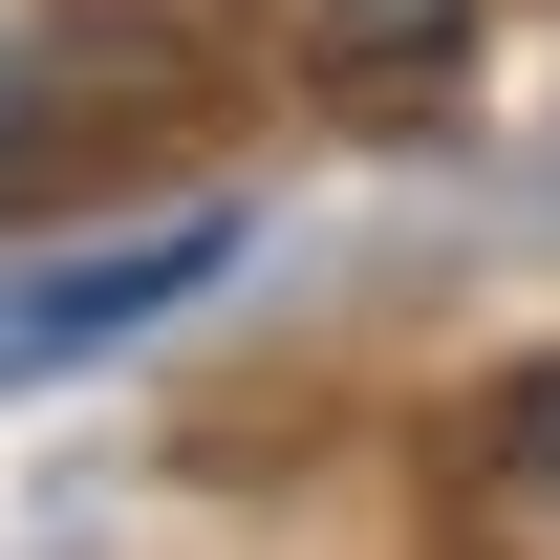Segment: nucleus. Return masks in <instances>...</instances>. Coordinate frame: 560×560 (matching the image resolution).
<instances>
[{"label": "nucleus", "mask_w": 560, "mask_h": 560, "mask_svg": "<svg viewBox=\"0 0 560 560\" xmlns=\"http://www.w3.org/2000/svg\"><path fill=\"white\" fill-rule=\"evenodd\" d=\"M237 237H259L237 195H173V215H130V237H66V259H22V280H0V388H44V366H108L130 324H173L195 280H237Z\"/></svg>", "instance_id": "f257e3e1"}, {"label": "nucleus", "mask_w": 560, "mask_h": 560, "mask_svg": "<svg viewBox=\"0 0 560 560\" xmlns=\"http://www.w3.org/2000/svg\"><path fill=\"white\" fill-rule=\"evenodd\" d=\"M453 495H475L517 560H560V346L475 388V431H453Z\"/></svg>", "instance_id": "f03ea898"}, {"label": "nucleus", "mask_w": 560, "mask_h": 560, "mask_svg": "<svg viewBox=\"0 0 560 560\" xmlns=\"http://www.w3.org/2000/svg\"><path fill=\"white\" fill-rule=\"evenodd\" d=\"M302 44H324V86H388V66H431V44H475V0H324Z\"/></svg>", "instance_id": "7ed1b4c3"}, {"label": "nucleus", "mask_w": 560, "mask_h": 560, "mask_svg": "<svg viewBox=\"0 0 560 560\" xmlns=\"http://www.w3.org/2000/svg\"><path fill=\"white\" fill-rule=\"evenodd\" d=\"M0 151H22V44H0Z\"/></svg>", "instance_id": "20e7f679"}]
</instances>
